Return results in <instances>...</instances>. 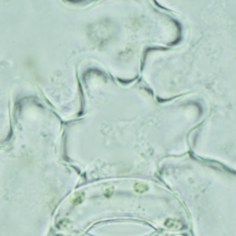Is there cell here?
Wrapping results in <instances>:
<instances>
[{
  "mask_svg": "<svg viewBox=\"0 0 236 236\" xmlns=\"http://www.w3.org/2000/svg\"><path fill=\"white\" fill-rule=\"evenodd\" d=\"M112 193H113V191H112V188H107L106 190L105 191L104 195H105V196L109 197L112 195Z\"/></svg>",
  "mask_w": 236,
  "mask_h": 236,
  "instance_id": "obj_3",
  "label": "cell"
},
{
  "mask_svg": "<svg viewBox=\"0 0 236 236\" xmlns=\"http://www.w3.org/2000/svg\"><path fill=\"white\" fill-rule=\"evenodd\" d=\"M134 190H135L136 192L137 193H144L146 190H148V189H149L147 185L141 183H136L135 185H134Z\"/></svg>",
  "mask_w": 236,
  "mask_h": 236,
  "instance_id": "obj_2",
  "label": "cell"
},
{
  "mask_svg": "<svg viewBox=\"0 0 236 236\" xmlns=\"http://www.w3.org/2000/svg\"><path fill=\"white\" fill-rule=\"evenodd\" d=\"M84 197H85V195H84V192H77L76 193L75 195H74L72 199V204L74 205H77L80 204L83 202Z\"/></svg>",
  "mask_w": 236,
  "mask_h": 236,
  "instance_id": "obj_1",
  "label": "cell"
}]
</instances>
